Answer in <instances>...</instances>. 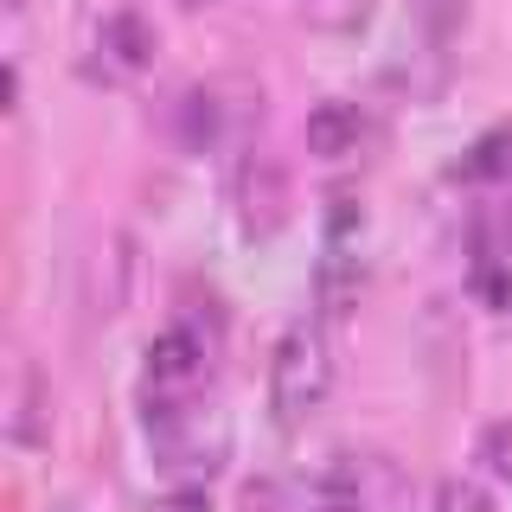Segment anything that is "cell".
Masks as SVG:
<instances>
[{"label":"cell","instance_id":"1","mask_svg":"<svg viewBox=\"0 0 512 512\" xmlns=\"http://www.w3.org/2000/svg\"><path fill=\"white\" fill-rule=\"evenodd\" d=\"M327 391H333V346L314 320H295L276 340V359H269V404H276V423L301 429L327 404Z\"/></svg>","mask_w":512,"mask_h":512},{"label":"cell","instance_id":"2","mask_svg":"<svg viewBox=\"0 0 512 512\" xmlns=\"http://www.w3.org/2000/svg\"><path fill=\"white\" fill-rule=\"evenodd\" d=\"M148 436L160 448V468L180 480H212L224 468V448H231L224 416L186 404V397H148Z\"/></svg>","mask_w":512,"mask_h":512},{"label":"cell","instance_id":"3","mask_svg":"<svg viewBox=\"0 0 512 512\" xmlns=\"http://www.w3.org/2000/svg\"><path fill=\"white\" fill-rule=\"evenodd\" d=\"M237 224L250 237H269L288 224V167L263 148H250L237 160Z\"/></svg>","mask_w":512,"mask_h":512},{"label":"cell","instance_id":"4","mask_svg":"<svg viewBox=\"0 0 512 512\" xmlns=\"http://www.w3.org/2000/svg\"><path fill=\"white\" fill-rule=\"evenodd\" d=\"M199 378H205V346L186 327H167L148 346V397H192Z\"/></svg>","mask_w":512,"mask_h":512},{"label":"cell","instance_id":"5","mask_svg":"<svg viewBox=\"0 0 512 512\" xmlns=\"http://www.w3.org/2000/svg\"><path fill=\"white\" fill-rule=\"evenodd\" d=\"M96 52H103V64L116 77H141L154 64L160 52V39H154V26L141 20V13H109L103 32H96Z\"/></svg>","mask_w":512,"mask_h":512},{"label":"cell","instance_id":"6","mask_svg":"<svg viewBox=\"0 0 512 512\" xmlns=\"http://www.w3.org/2000/svg\"><path fill=\"white\" fill-rule=\"evenodd\" d=\"M308 154H320V160H346L352 148H359V135H365V116L352 103H340V96H327V103H314L308 109Z\"/></svg>","mask_w":512,"mask_h":512},{"label":"cell","instance_id":"7","mask_svg":"<svg viewBox=\"0 0 512 512\" xmlns=\"http://www.w3.org/2000/svg\"><path fill=\"white\" fill-rule=\"evenodd\" d=\"M7 436L20 448L45 442V410H39V378L32 372H20V391H13V410H7Z\"/></svg>","mask_w":512,"mask_h":512},{"label":"cell","instance_id":"8","mask_svg":"<svg viewBox=\"0 0 512 512\" xmlns=\"http://www.w3.org/2000/svg\"><path fill=\"white\" fill-rule=\"evenodd\" d=\"M436 512H500V506H493V493H487V487H474V480L448 474L442 487H436Z\"/></svg>","mask_w":512,"mask_h":512},{"label":"cell","instance_id":"9","mask_svg":"<svg viewBox=\"0 0 512 512\" xmlns=\"http://www.w3.org/2000/svg\"><path fill=\"white\" fill-rule=\"evenodd\" d=\"M506 167H512V135H506V128L480 135V141H474V160H468V173H474V180H500Z\"/></svg>","mask_w":512,"mask_h":512},{"label":"cell","instance_id":"10","mask_svg":"<svg viewBox=\"0 0 512 512\" xmlns=\"http://www.w3.org/2000/svg\"><path fill=\"white\" fill-rule=\"evenodd\" d=\"M480 461H487V474L512 480V423H487V429H480Z\"/></svg>","mask_w":512,"mask_h":512},{"label":"cell","instance_id":"11","mask_svg":"<svg viewBox=\"0 0 512 512\" xmlns=\"http://www.w3.org/2000/svg\"><path fill=\"white\" fill-rule=\"evenodd\" d=\"M212 135H218V109L205 90H192L186 96V141H212Z\"/></svg>","mask_w":512,"mask_h":512},{"label":"cell","instance_id":"12","mask_svg":"<svg viewBox=\"0 0 512 512\" xmlns=\"http://www.w3.org/2000/svg\"><path fill=\"white\" fill-rule=\"evenodd\" d=\"M154 512H212V500H205L199 487H180V493H167V500H160Z\"/></svg>","mask_w":512,"mask_h":512},{"label":"cell","instance_id":"13","mask_svg":"<svg viewBox=\"0 0 512 512\" xmlns=\"http://www.w3.org/2000/svg\"><path fill=\"white\" fill-rule=\"evenodd\" d=\"M186 7H212V0H186Z\"/></svg>","mask_w":512,"mask_h":512}]
</instances>
